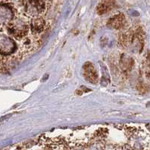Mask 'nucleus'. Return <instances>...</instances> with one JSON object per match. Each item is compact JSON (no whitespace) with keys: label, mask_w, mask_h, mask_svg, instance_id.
Segmentation results:
<instances>
[{"label":"nucleus","mask_w":150,"mask_h":150,"mask_svg":"<svg viewBox=\"0 0 150 150\" xmlns=\"http://www.w3.org/2000/svg\"><path fill=\"white\" fill-rule=\"evenodd\" d=\"M45 8L43 0H29L26 5V11L33 17H40Z\"/></svg>","instance_id":"obj_1"},{"label":"nucleus","mask_w":150,"mask_h":150,"mask_svg":"<svg viewBox=\"0 0 150 150\" xmlns=\"http://www.w3.org/2000/svg\"><path fill=\"white\" fill-rule=\"evenodd\" d=\"M83 71V76L86 80L92 83H97L98 81V75L97 71L96 70L95 67L91 62H88L84 64Z\"/></svg>","instance_id":"obj_2"},{"label":"nucleus","mask_w":150,"mask_h":150,"mask_svg":"<svg viewBox=\"0 0 150 150\" xmlns=\"http://www.w3.org/2000/svg\"><path fill=\"white\" fill-rule=\"evenodd\" d=\"M126 23V19L124 14H118L112 16L108 22V26L111 29L121 30L124 28Z\"/></svg>","instance_id":"obj_3"},{"label":"nucleus","mask_w":150,"mask_h":150,"mask_svg":"<svg viewBox=\"0 0 150 150\" xmlns=\"http://www.w3.org/2000/svg\"><path fill=\"white\" fill-rule=\"evenodd\" d=\"M45 23L41 17H34L30 22V28L32 33L35 35L41 33L45 29Z\"/></svg>","instance_id":"obj_4"},{"label":"nucleus","mask_w":150,"mask_h":150,"mask_svg":"<svg viewBox=\"0 0 150 150\" xmlns=\"http://www.w3.org/2000/svg\"><path fill=\"white\" fill-rule=\"evenodd\" d=\"M115 5L114 0H102L98 5L96 11L100 15L104 14L110 11Z\"/></svg>","instance_id":"obj_5"},{"label":"nucleus","mask_w":150,"mask_h":150,"mask_svg":"<svg viewBox=\"0 0 150 150\" xmlns=\"http://www.w3.org/2000/svg\"><path fill=\"white\" fill-rule=\"evenodd\" d=\"M133 65L134 61L130 56H125V55L122 56L121 59H120V66L123 71H128L131 70Z\"/></svg>","instance_id":"obj_6"}]
</instances>
